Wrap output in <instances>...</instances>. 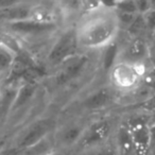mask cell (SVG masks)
Instances as JSON below:
<instances>
[{
    "label": "cell",
    "mask_w": 155,
    "mask_h": 155,
    "mask_svg": "<svg viewBox=\"0 0 155 155\" xmlns=\"http://www.w3.org/2000/svg\"><path fill=\"white\" fill-rule=\"evenodd\" d=\"M114 146L118 155H135L131 134L127 124H120L117 127Z\"/></svg>",
    "instance_id": "10"
},
{
    "label": "cell",
    "mask_w": 155,
    "mask_h": 155,
    "mask_svg": "<svg viewBox=\"0 0 155 155\" xmlns=\"http://www.w3.org/2000/svg\"><path fill=\"white\" fill-rule=\"evenodd\" d=\"M85 130H86V125L80 124V123H73L64 127L61 131L60 137H58L61 146L69 148L74 144H79Z\"/></svg>",
    "instance_id": "11"
},
{
    "label": "cell",
    "mask_w": 155,
    "mask_h": 155,
    "mask_svg": "<svg viewBox=\"0 0 155 155\" xmlns=\"http://www.w3.org/2000/svg\"><path fill=\"white\" fill-rule=\"evenodd\" d=\"M151 36H152V38H153V41H155V30H154V32L152 33V35H151Z\"/></svg>",
    "instance_id": "19"
},
{
    "label": "cell",
    "mask_w": 155,
    "mask_h": 155,
    "mask_svg": "<svg viewBox=\"0 0 155 155\" xmlns=\"http://www.w3.org/2000/svg\"><path fill=\"white\" fill-rule=\"evenodd\" d=\"M148 69L146 64H137L118 61L110 70V79L113 86L120 91L137 89L144 81Z\"/></svg>",
    "instance_id": "2"
},
{
    "label": "cell",
    "mask_w": 155,
    "mask_h": 155,
    "mask_svg": "<svg viewBox=\"0 0 155 155\" xmlns=\"http://www.w3.org/2000/svg\"><path fill=\"white\" fill-rule=\"evenodd\" d=\"M53 153L54 141L48 136L34 146L17 151L14 155H51Z\"/></svg>",
    "instance_id": "13"
},
{
    "label": "cell",
    "mask_w": 155,
    "mask_h": 155,
    "mask_svg": "<svg viewBox=\"0 0 155 155\" xmlns=\"http://www.w3.org/2000/svg\"><path fill=\"white\" fill-rule=\"evenodd\" d=\"M51 122L48 120H41L38 122H35L21 136L19 142H18L17 151L34 146V144L38 143L39 141H41L44 138L50 136L49 134L51 131Z\"/></svg>",
    "instance_id": "7"
},
{
    "label": "cell",
    "mask_w": 155,
    "mask_h": 155,
    "mask_svg": "<svg viewBox=\"0 0 155 155\" xmlns=\"http://www.w3.org/2000/svg\"><path fill=\"white\" fill-rule=\"evenodd\" d=\"M79 47L74 30L67 31L53 44L48 55V61L53 65H61L68 58L75 55V49Z\"/></svg>",
    "instance_id": "4"
},
{
    "label": "cell",
    "mask_w": 155,
    "mask_h": 155,
    "mask_svg": "<svg viewBox=\"0 0 155 155\" xmlns=\"http://www.w3.org/2000/svg\"><path fill=\"white\" fill-rule=\"evenodd\" d=\"M113 101V93L108 88H101L89 95L83 101L84 108L89 110H97L105 107Z\"/></svg>",
    "instance_id": "12"
},
{
    "label": "cell",
    "mask_w": 155,
    "mask_h": 155,
    "mask_svg": "<svg viewBox=\"0 0 155 155\" xmlns=\"http://www.w3.org/2000/svg\"><path fill=\"white\" fill-rule=\"evenodd\" d=\"M149 58H150V44L143 37L131 38L122 49H119L118 61L146 64Z\"/></svg>",
    "instance_id": "5"
},
{
    "label": "cell",
    "mask_w": 155,
    "mask_h": 155,
    "mask_svg": "<svg viewBox=\"0 0 155 155\" xmlns=\"http://www.w3.org/2000/svg\"><path fill=\"white\" fill-rule=\"evenodd\" d=\"M113 132L112 123L107 119H102L93 122L86 127L84 134L81 138L79 146L83 149H97L104 146Z\"/></svg>",
    "instance_id": "3"
},
{
    "label": "cell",
    "mask_w": 155,
    "mask_h": 155,
    "mask_svg": "<svg viewBox=\"0 0 155 155\" xmlns=\"http://www.w3.org/2000/svg\"><path fill=\"white\" fill-rule=\"evenodd\" d=\"M0 97H1V89H0Z\"/></svg>",
    "instance_id": "20"
},
{
    "label": "cell",
    "mask_w": 155,
    "mask_h": 155,
    "mask_svg": "<svg viewBox=\"0 0 155 155\" xmlns=\"http://www.w3.org/2000/svg\"><path fill=\"white\" fill-rule=\"evenodd\" d=\"M150 136H151L150 152H155V122L150 123Z\"/></svg>",
    "instance_id": "18"
},
{
    "label": "cell",
    "mask_w": 155,
    "mask_h": 155,
    "mask_svg": "<svg viewBox=\"0 0 155 155\" xmlns=\"http://www.w3.org/2000/svg\"><path fill=\"white\" fill-rule=\"evenodd\" d=\"M34 87L30 84H27L21 86L18 91L16 93V96L14 98V100L12 101L11 104V110H15L16 108H19L21 106H24L27 102H29L32 99L33 95H34Z\"/></svg>",
    "instance_id": "14"
},
{
    "label": "cell",
    "mask_w": 155,
    "mask_h": 155,
    "mask_svg": "<svg viewBox=\"0 0 155 155\" xmlns=\"http://www.w3.org/2000/svg\"><path fill=\"white\" fill-rule=\"evenodd\" d=\"M95 150V154L94 155H118L117 151L115 149V146H101L97 149H93Z\"/></svg>",
    "instance_id": "17"
},
{
    "label": "cell",
    "mask_w": 155,
    "mask_h": 155,
    "mask_svg": "<svg viewBox=\"0 0 155 155\" xmlns=\"http://www.w3.org/2000/svg\"><path fill=\"white\" fill-rule=\"evenodd\" d=\"M12 63V51L0 45V69H5Z\"/></svg>",
    "instance_id": "16"
},
{
    "label": "cell",
    "mask_w": 155,
    "mask_h": 155,
    "mask_svg": "<svg viewBox=\"0 0 155 155\" xmlns=\"http://www.w3.org/2000/svg\"><path fill=\"white\" fill-rule=\"evenodd\" d=\"M118 14L113 5L97 3L82 15L74 29L79 47L105 49L116 43L120 31Z\"/></svg>",
    "instance_id": "1"
},
{
    "label": "cell",
    "mask_w": 155,
    "mask_h": 155,
    "mask_svg": "<svg viewBox=\"0 0 155 155\" xmlns=\"http://www.w3.org/2000/svg\"><path fill=\"white\" fill-rule=\"evenodd\" d=\"M113 5L118 13L138 14L135 1H119V2L113 3Z\"/></svg>",
    "instance_id": "15"
},
{
    "label": "cell",
    "mask_w": 155,
    "mask_h": 155,
    "mask_svg": "<svg viewBox=\"0 0 155 155\" xmlns=\"http://www.w3.org/2000/svg\"><path fill=\"white\" fill-rule=\"evenodd\" d=\"M133 142L134 154L149 155L151 150L150 123L143 120H135L127 123Z\"/></svg>",
    "instance_id": "6"
},
{
    "label": "cell",
    "mask_w": 155,
    "mask_h": 155,
    "mask_svg": "<svg viewBox=\"0 0 155 155\" xmlns=\"http://www.w3.org/2000/svg\"><path fill=\"white\" fill-rule=\"evenodd\" d=\"M9 27L14 32L25 34H41L54 29V25L39 24L31 19H20L9 21Z\"/></svg>",
    "instance_id": "9"
},
{
    "label": "cell",
    "mask_w": 155,
    "mask_h": 155,
    "mask_svg": "<svg viewBox=\"0 0 155 155\" xmlns=\"http://www.w3.org/2000/svg\"><path fill=\"white\" fill-rule=\"evenodd\" d=\"M87 60L83 55H73L72 58H68L65 62H63L58 67H61L60 71H58L56 79H58V83L60 84H64V83L68 82V81L72 80L73 78H75L78 74H80L81 71L86 65Z\"/></svg>",
    "instance_id": "8"
}]
</instances>
